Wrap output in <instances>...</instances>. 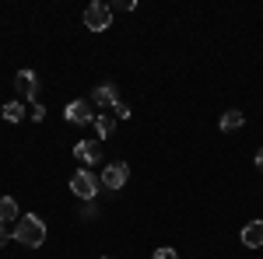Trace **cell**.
Wrapping results in <instances>:
<instances>
[{
    "instance_id": "7",
    "label": "cell",
    "mask_w": 263,
    "mask_h": 259,
    "mask_svg": "<svg viewBox=\"0 0 263 259\" xmlns=\"http://www.w3.org/2000/svg\"><path fill=\"white\" fill-rule=\"evenodd\" d=\"M74 158L84 161V165H99V161H102V147H99V140H81V144L74 147Z\"/></svg>"
},
{
    "instance_id": "6",
    "label": "cell",
    "mask_w": 263,
    "mask_h": 259,
    "mask_svg": "<svg viewBox=\"0 0 263 259\" xmlns=\"http://www.w3.org/2000/svg\"><path fill=\"white\" fill-rule=\"evenodd\" d=\"M14 88H18L21 98H39V74H35V70H18Z\"/></svg>"
},
{
    "instance_id": "12",
    "label": "cell",
    "mask_w": 263,
    "mask_h": 259,
    "mask_svg": "<svg viewBox=\"0 0 263 259\" xmlns=\"http://www.w3.org/2000/svg\"><path fill=\"white\" fill-rule=\"evenodd\" d=\"M0 116H4L7 123H21L25 119V105H21V102H7V105L0 109Z\"/></svg>"
},
{
    "instance_id": "10",
    "label": "cell",
    "mask_w": 263,
    "mask_h": 259,
    "mask_svg": "<svg viewBox=\"0 0 263 259\" xmlns=\"http://www.w3.org/2000/svg\"><path fill=\"white\" fill-rule=\"evenodd\" d=\"M0 224H18V203L14 196H0Z\"/></svg>"
},
{
    "instance_id": "14",
    "label": "cell",
    "mask_w": 263,
    "mask_h": 259,
    "mask_svg": "<svg viewBox=\"0 0 263 259\" xmlns=\"http://www.w3.org/2000/svg\"><path fill=\"white\" fill-rule=\"evenodd\" d=\"M155 259H179V252H176L172 245H162V249L155 252Z\"/></svg>"
},
{
    "instance_id": "8",
    "label": "cell",
    "mask_w": 263,
    "mask_h": 259,
    "mask_svg": "<svg viewBox=\"0 0 263 259\" xmlns=\"http://www.w3.org/2000/svg\"><path fill=\"white\" fill-rule=\"evenodd\" d=\"M242 245L246 249H263V221H249L242 228Z\"/></svg>"
},
{
    "instance_id": "17",
    "label": "cell",
    "mask_w": 263,
    "mask_h": 259,
    "mask_svg": "<svg viewBox=\"0 0 263 259\" xmlns=\"http://www.w3.org/2000/svg\"><path fill=\"white\" fill-rule=\"evenodd\" d=\"M4 245H7V228L0 224V249H4Z\"/></svg>"
},
{
    "instance_id": "18",
    "label": "cell",
    "mask_w": 263,
    "mask_h": 259,
    "mask_svg": "<svg viewBox=\"0 0 263 259\" xmlns=\"http://www.w3.org/2000/svg\"><path fill=\"white\" fill-rule=\"evenodd\" d=\"M256 168H260V172H263V147H260V151H256Z\"/></svg>"
},
{
    "instance_id": "15",
    "label": "cell",
    "mask_w": 263,
    "mask_h": 259,
    "mask_svg": "<svg viewBox=\"0 0 263 259\" xmlns=\"http://www.w3.org/2000/svg\"><path fill=\"white\" fill-rule=\"evenodd\" d=\"M28 116H32L35 123H42V119H46V109H42V102H35V105H32V112H28Z\"/></svg>"
},
{
    "instance_id": "13",
    "label": "cell",
    "mask_w": 263,
    "mask_h": 259,
    "mask_svg": "<svg viewBox=\"0 0 263 259\" xmlns=\"http://www.w3.org/2000/svg\"><path fill=\"white\" fill-rule=\"evenodd\" d=\"M112 130H116V116H95V133H99V137H109V133H112Z\"/></svg>"
},
{
    "instance_id": "11",
    "label": "cell",
    "mask_w": 263,
    "mask_h": 259,
    "mask_svg": "<svg viewBox=\"0 0 263 259\" xmlns=\"http://www.w3.org/2000/svg\"><path fill=\"white\" fill-rule=\"evenodd\" d=\"M242 126H246V116L239 112V109H228V112L221 116V130H224V133H232V130H242Z\"/></svg>"
},
{
    "instance_id": "9",
    "label": "cell",
    "mask_w": 263,
    "mask_h": 259,
    "mask_svg": "<svg viewBox=\"0 0 263 259\" xmlns=\"http://www.w3.org/2000/svg\"><path fill=\"white\" fill-rule=\"evenodd\" d=\"M91 105L99 109V105H120V95H116V84H99L95 88V95H91Z\"/></svg>"
},
{
    "instance_id": "2",
    "label": "cell",
    "mask_w": 263,
    "mask_h": 259,
    "mask_svg": "<svg viewBox=\"0 0 263 259\" xmlns=\"http://www.w3.org/2000/svg\"><path fill=\"white\" fill-rule=\"evenodd\" d=\"M70 193H74V196H81L84 203H91V200L99 196V179H95L88 168H78V172L70 175Z\"/></svg>"
},
{
    "instance_id": "3",
    "label": "cell",
    "mask_w": 263,
    "mask_h": 259,
    "mask_svg": "<svg viewBox=\"0 0 263 259\" xmlns=\"http://www.w3.org/2000/svg\"><path fill=\"white\" fill-rule=\"evenodd\" d=\"M84 25H88L91 32H105V28L112 25V7L102 4V0L88 4V7H84Z\"/></svg>"
},
{
    "instance_id": "1",
    "label": "cell",
    "mask_w": 263,
    "mask_h": 259,
    "mask_svg": "<svg viewBox=\"0 0 263 259\" xmlns=\"http://www.w3.org/2000/svg\"><path fill=\"white\" fill-rule=\"evenodd\" d=\"M14 238H18L21 245H28V249H39L42 242H46V224H42L35 214H25V217H18V224H14Z\"/></svg>"
},
{
    "instance_id": "16",
    "label": "cell",
    "mask_w": 263,
    "mask_h": 259,
    "mask_svg": "<svg viewBox=\"0 0 263 259\" xmlns=\"http://www.w3.org/2000/svg\"><path fill=\"white\" fill-rule=\"evenodd\" d=\"M112 112H116V119H130V105H126V102H120Z\"/></svg>"
},
{
    "instance_id": "5",
    "label": "cell",
    "mask_w": 263,
    "mask_h": 259,
    "mask_svg": "<svg viewBox=\"0 0 263 259\" xmlns=\"http://www.w3.org/2000/svg\"><path fill=\"white\" fill-rule=\"evenodd\" d=\"M130 179V165L126 161H112V165H105V172H102V186L105 189H123Z\"/></svg>"
},
{
    "instance_id": "4",
    "label": "cell",
    "mask_w": 263,
    "mask_h": 259,
    "mask_svg": "<svg viewBox=\"0 0 263 259\" xmlns=\"http://www.w3.org/2000/svg\"><path fill=\"white\" fill-rule=\"evenodd\" d=\"M95 105L88 98H78V102H70L67 109H63V119L67 123H74V126H88V123H95Z\"/></svg>"
}]
</instances>
